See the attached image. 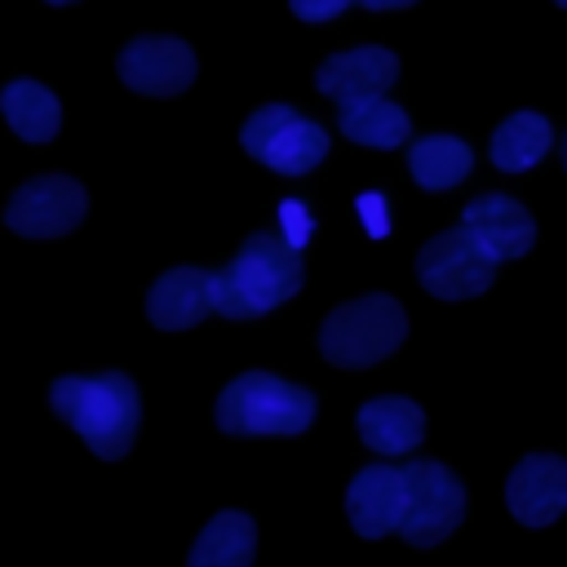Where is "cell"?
Listing matches in <instances>:
<instances>
[{"mask_svg": "<svg viewBox=\"0 0 567 567\" xmlns=\"http://www.w3.org/2000/svg\"><path fill=\"white\" fill-rule=\"evenodd\" d=\"M49 408L89 443L93 456L120 461L142 425V399L128 372L97 377H58L49 385Z\"/></svg>", "mask_w": 567, "mask_h": 567, "instance_id": "cell-1", "label": "cell"}, {"mask_svg": "<svg viewBox=\"0 0 567 567\" xmlns=\"http://www.w3.org/2000/svg\"><path fill=\"white\" fill-rule=\"evenodd\" d=\"M554 4H558V9H567V0H554Z\"/></svg>", "mask_w": 567, "mask_h": 567, "instance_id": "cell-27", "label": "cell"}, {"mask_svg": "<svg viewBox=\"0 0 567 567\" xmlns=\"http://www.w3.org/2000/svg\"><path fill=\"white\" fill-rule=\"evenodd\" d=\"M461 226H465L496 261L523 257V252L532 248V239H536V221L527 217V208H523L518 199H509V195H496V190L470 199L465 213H461Z\"/></svg>", "mask_w": 567, "mask_h": 567, "instance_id": "cell-13", "label": "cell"}, {"mask_svg": "<svg viewBox=\"0 0 567 567\" xmlns=\"http://www.w3.org/2000/svg\"><path fill=\"white\" fill-rule=\"evenodd\" d=\"M239 146H244L257 164H266V168H275V173H284V177H301V173H310V168L328 155V133H323V124H315V120L301 115L297 106H288V102H266V106H257V111L244 120Z\"/></svg>", "mask_w": 567, "mask_h": 567, "instance_id": "cell-5", "label": "cell"}, {"mask_svg": "<svg viewBox=\"0 0 567 567\" xmlns=\"http://www.w3.org/2000/svg\"><path fill=\"white\" fill-rule=\"evenodd\" d=\"M359 439L381 456H403L425 439V412L399 394L368 399L359 408Z\"/></svg>", "mask_w": 567, "mask_h": 567, "instance_id": "cell-15", "label": "cell"}, {"mask_svg": "<svg viewBox=\"0 0 567 567\" xmlns=\"http://www.w3.org/2000/svg\"><path fill=\"white\" fill-rule=\"evenodd\" d=\"M89 208V195L75 177L66 173H40L31 182H22L9 204H4V226L13 235H27V239H58L66 230L80 226Z\"/></svg>", "mask_w": 567, "mask_h": 567, "instance_id": "cell-8", "label": "cell"}, {"mask_svg": "<svg viewBox=\"0 0 567 567\" xmlns=\"http://www.w3.org/2000/svg\"><path fill=\"white\" fill-rule=\"evenodd\" d=\"M252 549H257L252 518L239 509H221L195 536L186 567H252Z\"/></svg>", "mask_w": 567, "mask_h": 567, "instance_id": "cell-16", "label": "cell"}, {"mask_svg": "<svg viewBox=\"0 0 567 567\" xmlns=\"http://www.w3.org/2000/svg\"><path fill=\"white\" fill-rule=\"evenodd\" d=\"M359 4H363V9H377V13H381V9H408V4H416V0H359Z\"/></svg>", "mask_w": 567, "mask_h": 567, "instance_id": "cell-24", "label": "cell"}, {"mask_svg": "<svg viewBox=\"0 0 567 567\" xmlns=\"http://www.w3.org/2000/svg\"><path fill=\"white\" fill-rule=\"evenodd\" d=\"M288 4L301 22H332L337 13H346L350 0H288Z\"/></svg>", "mask_w": 567, "mask_h": 567, "instance_id": "cell-23", "label": "cell"}, {"mask_svg": "<svg viewBox=\"0 0 567 567\" xmlns=\"http://www.w3.org/2000/svg\"><path fill=\"white\" fill-rule=\"evenodd\" d=\"M0 115H4V124H9L22 142H31V146L53 142V137H58V124H62L58 97H53L44 84H35V80H9L4 93H0Z\"/></svg>", "mask_w": 567, "mask_h": 567, "instance_id": "cell-17", "label": "cell"}, {"mask_svg": "<svg viewBox=\"0 0 567 567\" xmlns=\"http://www.w3.org/2000/svg\"><path fill=\"white\" fill-rule=\"evenodd\" d=\"M496 275V257L465 230L452 226L443 235H434L421 252H416V279L425 292L443 297V301H465L478 297Z\"/></svg>", "mask_w": 567, "mask_h": 567, "instance_id": "cell-7", "label": "cell"}, {"mask_svg": "<svg viewBox=\"0 0 567 567\" xmlns=\"http://www.w3.org/2000/svg\"><path fill=\"white\" fill-rule=\"evenodd\" d=\"M408 337V315L394 297H354L337 306L319 328V350L332 368H372Z\"/></svg>", "mask_w": 567, "mask_h": 567, "instance_id": "cell-4", "label": "cell"}, {"mask_svg": "<svg viewBox=\"0 0 567 567\" xmlns=\"http://www.w3.org/2000/svg\"><path fill=\"white\" fill-rule=\"evenodd\" d=\"M403 478H408V509H403L399 536L408 545H416V549H430V545H439L443 536H452L461 527L465 487L439 461H412L403 470Z\"/></svg>", "mask_w": 567, "mask_h": 567, "instance_id": "cell-6", "label": "cell"}, {"mask_svg": "<svg viewBox=\"0 0 567 567\" xmlns=\"http://www.w3.org/2000/svg\"><path fill=\"white\" fill-rule=\"evenodd\" d=\"M213 310V275L199 266L164 270L146 292V319L159 332H186Z\"/></svg>", "mask_w": 567, "mask_h": 567, "instance_id": "cell-14", "label": "cell"}, {"mask_svg": "<svg viewBox=\"0 0 567 567\" xmlns=\"http://www.w3.org/2000/svg\"><path fill=\"white\" fill-rule=\"evenodd\" d=\"M310 230H315V221H310L306 204H301V199H284V204H279V235H284L292 248H306Z\"/></svg>", "mask_w": 567, "mask_h": 567, "instance_id": "cell-21", "label": "cell"}, {"mask_svg": "<svg viewBox=\"0 0 567 567\" xmlns=\"http://www.w3.org/2000/svg\"><path fill=\"white\" fill-rule=\"evenodd\" d=\"M505 505L527 527H549L567 509V461L549 452H532L514 465L505 483Z\"/></svg>", "mask_w": 567, "mask_h": 567, "instance_id": "cell-11", "label": "cell"}, {"mask_svg": "<svg viewBox=\"0 0 567 567\" xmlns=\"http://www.w3.org/2000/svg\"><path fill=\"white\" fill-rule=\"evenodd\" d=\"M217 430L239 434V439H266V434H301L315 421V394L275 377V372H239L221 394H217Z\"/></svg>", "mask_w": 567, "mask_h": 567, "instance_id": "cell-3", "label": "cell"}, {"mask_svg": "<svg viewBox=\"0 0 567 567\" xmlns=\"http://www.w3.org/2000/svg\"><path fill=\"white\" fill-rule=\"evenodd\" d=\"M470 164H474L470 146L452 133H430L408 146V168H412L416 186H425V190H452L456 182L470 177Z\"/></svg>", "mask_w": 567, "mask_h": 567, "instance_id": "cell-20", "label": "cell"}, {"mask_svg": "<svg viewBox=\"0 0 567 567\" xmlns=\"http://www.w3.org/2000/svg\"><path fill=\"white\" fill-rule=\"evenodd\" d=\"M563 168H567V142H563Z\"/></svg>", "mask_w": 567, "mask_h": 567, "instance_id": "cell-26", "label": "cell"}, {"mask_svg": "<svg viewBox=\"0 0 567 567\" xmlns=\"http://www.w3.org/2000/svg\"><path fill=\"white\" fill-rule=\"evenodd\" d=\"M549 142H554V128L545 115L536 111H514L509 120H501V128L492 133V164L501 173H527L536 168L545 155H549Z\"/></svg>", "mask_w": 567, "mask_h": 567, "instance_id": "cell-19", "label": "cell"}, {"mask_svg": "<svg viewBox=\"0 0 567 567\" xmlns=\"http://www.w3.org/2000/svg\"><path fill=\"white\" fill-rule=\"evenodd\" d=\"M354 208H359V217H363V230H368L372 239H385V235H390V217H385V199H381L377 190H363V195L354 199Z\"/></svg>", "mask_w": 567, "mask_h": 567, "instance_id": "cell-22", "label": "cell"}, {"mask_svg": "<svg viewBox=\"0 0 567 567\" xmlns=\"http://www.w3.org/2000/svg\"><path fill=\"white\" fill-rule=\"evenodd\" d=\"M301 279H306L301 252L284 235L257 230L213 275V310H221L226 319H261L266 310L297 297Z\"/></svg>", "mask_w": 567, "mask_h": 567, "instance_id": "cell-2", "label": "cell"}, {"mask_svg": "<svg viewBox=\"0 0 567 567\" xmlns=\"http://www.w3.org/2000/svg\"><path fill=\"white\" fill-rule=\"evenodd\" d=\"M337 128L372 151H394L408 142L412 120L403 106H394L390 97H363V102H341L337 106Z\"/></svg>", "mask_w": 567, "mask_h": 567, "instance_id": "cell-18", "label": "cell"}, {"mask_svg": "<svg viewBox=\"0 0 567 567\" xmlns=\"http://www.w3.org/2000/svg\"><path fill=\"white\" fill-rule=\"evenodd\" d=\"M44 4H75V0H44Z\"/></svg>", "mask_w": 567, "mask_h": 567, "instance_id": "cell-25", "label": "cell"}, {"mask_svg": "<svg viewBox=\"0 0 567 567\" xmlns=\"http://www.w3.org/2000/svg\"><path fill=\"white\" fill-rule=\"evenodd\" d=\"M394 75H399V58L381 44H363L323 58L315 71V89L337 102H363V97H381L394 84Z\"/></svg>", "mask_w": 567, "mask_h": 567, "instance_id": "cell-12", "label": "cell"}, {"mask_svg": "<svg viewBox=\"0 0 567 567\" xmlns=\"http://www.w3.org/2000/svg\"><path fill=\"white\" fill-rule=\"evenodd\" d=\"M408 509V478L394 465H363L346 487V518L363 540L399 532Z\"/></svg>", "mask_w": 567, "mask_h": 567, "instance_id": "cell-10", "label": "cell"}, {"mask_svg": "<svg viewBox=\"0 0 567 567\" xmlns=\"http://www.w3.org/2000/svg\"><path fill=\"white\" fill-rule=\"evenodd\" d=\"M120 80L146 97H173L195 80V49L177 35H137L115 58Z\"/></svg>", "mask_w": 567, "mask_h": 567, "instance_id": "cell-9", "label": "cell"}]
</instances>
